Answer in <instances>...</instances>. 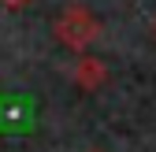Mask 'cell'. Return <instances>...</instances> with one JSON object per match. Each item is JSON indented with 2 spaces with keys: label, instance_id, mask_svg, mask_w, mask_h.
I'll return each mask as SVG.
<instances>
[{
  "label": "cell",
  "instance_id": "cell-1",
  "mask_svg": "<svg viewBox=\"0 0 156 152\" xmlns=\"http://www.w3.org/2000/svg\"><path fill=\"white\" fill-rule=\"evenodd\" d=\"M56 41L71 52H86L97 37H101V19H97L86 4H67L56 15Z\"/></svg>",
  "mask_w": 156,
  "mask_h": 152
},
{
  "label": "cell",
  "instance_id": "cell-2",
  "mask_svg": "<svg viewBox=\"0 0 156 152\" xmlns=\"http://www.w3.org/2000/svg\"><path fill=\"white\" fill-rule=\"evenodd\" d=\"M108 82V67L97 60V56H82V60L74 63V85L86 89V93H97Z\"/></svg>",
  "mask_w": 156,
  "mask_h": 152
},
{
  "label": "cell",
  "instance_id": "cell-3",
  "mask_svg": "<svg viewBox=\"0 0 156 152\" xmlns=\"http://www.w3.org/2000/svg\"><path fill=\"white\" fill-rule=\"evenodd\" d=\"M4 8H26V4H34V0H0Z\"/></svg>",
  "mask_w": 156,
  "mask_h": 152
},
{
  "label": "cell",
  "instance_id": "cell-4",
  "mask_svg": "<svg viewBox=\"0 0 156 152\" xmlns=\"http://www.w3.org/2000/svg\"><path fill=\"white\" fill-rule=\"evenodd\" d=\"M89 152H104V148H89Z\"/></svg>",
  "mask_w": 156,
  "mask_h": 152
},
{
  "label": "cell",
  "instance_id": "cell-5",
  "mask_svg": "<svg viewBox=\"0 0 156 152\" xmlns=\"http://www.w3.org/2000/svg\"><path fill=\"white\" fill-rule=\"evenodd\" d=\"M152 30H156V22H152Z\"/></svg>",
  "mask_w": 156,
  "mask_h": 152
}]
</instances>
